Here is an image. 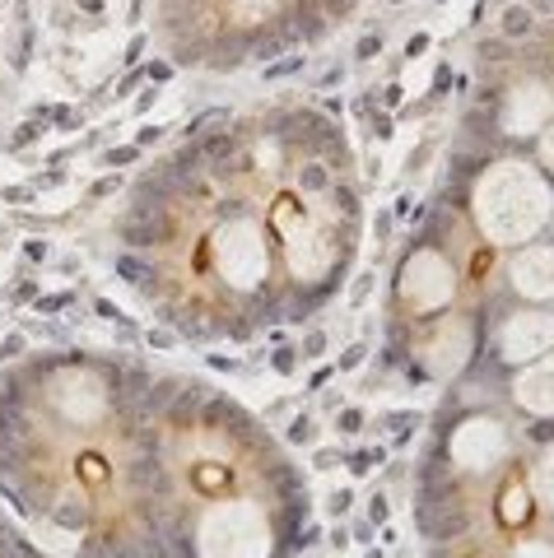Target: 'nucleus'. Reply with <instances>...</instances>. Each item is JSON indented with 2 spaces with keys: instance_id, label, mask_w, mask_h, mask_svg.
I'll list each match as a JSON object with an SVG mask.
<instances>
[{
  "instance_id": "2",
  "label": "nucleus",
  "mask_w": 554,
  "mask_h": 558,
  "mask_svg": "<svg viewBox=\"0 0 554 558\" xmlns=\"http://www.w3.org/2000/svg\"><path fill=\"white\" fill-rule=\"evenodd\" d=\"M0 498L66 558H182L163 372L98 349L0 368Z\"/></svg>"
},
{
  "instance_id": "5",
  "label": "nucleus",
  "mask_w": 554,
  "mask_h": 558,
  "mask_svg": "<svg viewBox=\"0 0 554 558\" xmlns=\"http://www.w3.org/2000/svg\"><path fill=\"white\" fill-rule=\"evenodd\" d=\"M499 37H508V42H526V37H536V14H531V5H517V0H508V5H503Z\"/></svg>"
},
{
  "instance_id": "9",
  "label": "nucleus",
  "mask_w": 554,
  "mask_h": 558,
  "mask_svg": "<svg viewBox=\"0 0 554 558\" xmlns=\"http://www.w3.org/2000/svg\"><path fill=\"white\" fill-rule=\"evenodd\" d=\"M424 47H429V33H415V37H410V47H405V56H415V52H424Z\"/></svg>"
},
{
  "instance_id": "1",
  "label": "nucleus",
  "mask_w": 554,
  "mask_h": 558,
  "mask_svg": "<svg viewBox=\"0 0 554 558\" xmlns=\"http://www.w3.org/2000/svg\"><path fill=\"white\" fill-rule=\"evenodd\" d=\"M112 270L191 345L303 326L364 242L354 149L322 107L205 112L126 191Z\"/></svg>"
},
{
  "instance_id": "11",
  "label": "nucleus",
  "mask_w": 554,
  "mask_h": 558,
  "mask_svg": "<svg viewBox=\"0 0 554 558\" xmlns=\"http://www.w3.org/2000/svg\"><path fill=\"white\" fill-rule=\"evenodd\" d=\"M391 5H400V0H391Z\"/></svg>"
},
{
  "instance_id": "8",
  "label": "nucleus",
  "mask_w": 554,
  "mask_h": 558,
  "mask_svg": "<svg viewBox=\"0 0 554 558\" xmlns=\"http://www.w3.org/2000/svg\"><path fill=\"white\" fill-rule=\"evenodd\" d=\"M526 5H531V14H550L554 19V0H526Z\"/></svg>"
},
{
  "instance_id": "10",
  "label": "nucleus",
  "mask_w": 554,
  "mask_h": 558,
  "mask_svg": "<svg viewBox=\"0 0 554 558\" xmlns=\"http://www.w3.org/2000/svg\"><path fill=\"white\" fill-rule=\"evenodd\" d=\"M447 84H452V70H447V66H443V70H438V79H433V89L443 93V89H447Z\"/></svg>"
},
{
  "instance_id": "7",
  "label": "nucleus",
  "mask_w": 554,
  "mask_h": 558,
  "mask_svg": "<svg viewBox=\"0 0 554 558\" xmlns=\"http://www.w3.org/2000/svg\"><path fill=\"white\" fill-rule=\"evenodd\" d=\"M377 52H382V37H364V42H359V56H364V61L377 56Z\"/></svg>"
},
{
  "instance_id": "3",
  "label": "nucleus",
  "mask_w": 554,
  "mask_h": 558,
  "mask_svg": "<svg viewBox=\"0 0 554 558\" xmlns=\"http://www.w3.org/2000/svg\"><path fill=\"white\" fill-rule=\"evenodd\" d=\"M410 493L424 558H554V419L447 386Z\"/></svg>"
},
{
  "instance_id": "4",
  "label": "nucleus",
  "mask_w": 554,
  "mask_h": 558,
  "mask_svg": "<svg viewBox=\"0 0 554 558\" xmlns=\"http://www.w3.org/2000/svg\"><path fill=\"white\" fill-rule=\"evenodd\" d=\"M0 558H61V554H52L42 540H33L28 526L14 521V516L0 507Z\"/></svg>"
},
{
  "instance_id": "6",
  "label": "nucleus",
  "mask_w": 554,
  "mask_h": 558,
  "mask_svg": "<svg viewBox=\"0 0 554 558\" xmlns=\"http://www.w3.org/2000/svg\"><path fill=\"white\" fill-rule=\"evenodd\" d=\"M317 5H322V14H326L331 23H345L350 14H354V5H359V0H317Z\"/></svg>"
}]
</instances>
